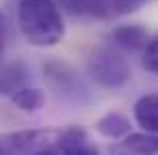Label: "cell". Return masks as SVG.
<instances>
[{"label":"cell","mask_w":158,"mask_h":155,"mask_svg":"<svg viewBox=\"0 0 158 155\" xmlns=\"http://www.w3.org/2000/svg\"><path fill=\"white\" fill-rule=\"evenodd\" d=\"M4 47H6V19L0 13V62H2V55H4Z\"/></svg>","instance_id":"9a60e30c"},{"label":"cell","mask_w":158,"mask_h":155,"mask_svg":"<svg viewBox=\"0 0 158 155\" xmlns=\"http://www.w3.org/2000/svg\"><path fill=\"white\" fill-rule=\"evenodd\" d=\"M109 155H158V134L131 132L120 140H113L107 149Z\"/></svg>","instance_id":"5b68a950"},{"label":"cell","mask_w":158,"mask_h":155,"mask_svg":"<svg viewBox=\"0 0 158 155\" xmlns=\"http://www.w3.org/2000/svg\"><path fill=\"white\" fill-rule=\"evenodd\" d=\"M17 26L28 45L39 49L56 47L64 38V19L56 0H15Z\"/></svg>","instance_id":"6da1fadb"},{"label":"cell","mask_w":158,"mask_h":155,"mask_svg":"<svg viewBox=\"0 0 158 155\" xmlns=\"http://www.w3.org/2000/svg\"><path fill=\"white\" fill-rule=\"evenodd\" d=\"M141 62H143V68L152 75L158 77V36L150 38L148 45L143 47L141 51Z\"/></svg>","instance_id":"4fadbf2b"},{"label":"cell","mask_w":158,"mask_h":155,"mask_svg":"<svg viewBox=\"0 0 158 155\" xmlns=\"http://www.w3.org/2000/svg\"><path fill=\"white\" fill-rule=\"evenodd\" d=\"M11 102L15 104L19 110H24V113H34V110H39V108L45 106L47 96H45V91L39 89V87L24 85V87H19L17 91L11 94Z\"/></svg>","instance_id":"8fae6325"},{"label":"cell","mask_w":158,"mask_h":155,"mask_svg":"<svg viewBox=\"0 0 158 155\" xmlns=\"http://www.w3.org/2000/svg\"><path fill=\"white\" fill-rule=\"evenodd\" d=\"M111 41L118 49L126 53H137L143 51V47L148 45V30L137 24H126V26H118L111 32Z\"/></svg>","instance_id":"ba28073f"},{"label":"cell","mask_w":158,"mask_h":155,"mask_svg":"<svg viewBox=\"0 0 158 155\" xmlns=\"http://www.w3.org/2000/svg\"><path fill=\"white\" fill-rule=\"evenodd\" d=\"M135 123L143 132L158 134V94H145L132 106Z\"/></svg>","instance_id":"9c48e42d"},{"label":"cell","mask_w":158,"mask_h":155,"mask_svg":"<svg viewBox=\"0 0 158 155\" xmlns=\"http://www.w3.org/2000/svg\"><path fill=\"white\" fill-rule=\"evenodd\" d=\"M56 149L60 151V155H101L96 142L79 126L60 130L56 136Z\"/></svg>","instance_id":"277c9868"},{"label":"cell","mask_w":158,"mask_h":155,"mask_svg":"<svg viewBox=\"0 0 158 155\" xmlns=\"http://www.w3.org/2000/svg\"><path fill=\"white\" fill-rule=\"evenodd\" d=\"M96 132L103 136V138H109V140H120L124 138L126 134L132 132L131 126V117L120 113V110H109L105 115H101L94 123Z\"/></svg>","instance_id":"30bf717a"},{"label":"cell","mask_w":158,"mask_h":155,"mask_svg":"<svg viewBox=\"0 0 158 155\" xmlns=\"http://www.w3.org/2000/svg\"><path fill=\"white\" fill-rule=\"evenodd\" d=\"M85 70L96 85L107 89L124 87L132 75L126 55L113 47H96L85 60Z\"/></svg>","instance_id":"7a4b0ae2"},{"label":"cell","mask_w":158,"mask_h":155,"mask_svg":"<svg viewBox=\"0 0 158 155\" xmlns=\"http://www.w3.org/2000/svg\"><path fill=\"white\" fill-rule=\"evenodd\" d=\"M32 155H60V151L56 149V140H53V142H49V145L41 147L39 151H34Z\"/></svg>","instance_id":"2e32d148"},{"label":"cell","mask_w":158,"mask_h":155,"mask_svg":"<svg viewBox=\"0 0 158 155\" xmlns=\"http://www.w3.org/2000/svg\"><path fill=\"white\" fill-rule=\"evenodd\" d=\"M60 130H17L0 134V155H32L56 140Z\"/></svg>","instance_id":"3957f363"},{"label":"cell","mask_w":158,"mask_h":155,"mask_svg":"<svg viewBox=\"0 0 158 155\" xmlns=\"http://www.w3.org/2000/svg\"><path fill=\"white\" fill-rule=\"evenodd\" d=\"M26 79H28V70L24 68V64L13 62L11 66L0 70V91L11 96L13 91H17L19 87L26 85Z\"/></svg>","instance_id":"7c38bea8"},{"label":"cell","mask_w":158,"mask_h":155,"mask_svg":"<svg viewBox=\"0 0 158 155\" xmlns=\"http://www.w3.org/2000/svg\"><path fill=\"white\" fill-rule=\"evenodd\" d=\"M71 17L77 19H105L111 17V0H56Z\"/></svg>","instance_id":"52a82bcc"},{"label":"cell","mask_w":158,"mask_h":155,"mask_svg":"<svg viewBox=\"0 0 158 155\" xmlns=\"http://www.w3.org/2000/svg\"><path fill=\"white\" fill-rule=\"evenodd\" d=\"M148 2H152V0H111V15L124 17V15L137 13V11H139L141 6H145Z\"/></svg>","instance_id":"5bb4252c"},{"label":"cell","mask_w":158,"mask_h":155,"mask_svg":"<svg viewBox=\"0 0 158 155\" xmlns=\"http://www.w3.org/2000/svg\"><path fill=\"white\" fill-rule=\"evenodd\" d=\"M43 72L47 81L52 83V87H56L60 94L64 96H75L77 98L79 94L83 91V85L79 81V75L64 62H58V60H52L43 66Z\"/></svg>","instance_id":"8992f818"}]
</instances>
